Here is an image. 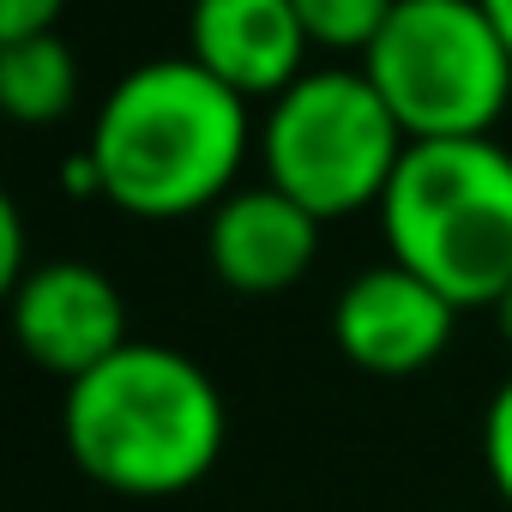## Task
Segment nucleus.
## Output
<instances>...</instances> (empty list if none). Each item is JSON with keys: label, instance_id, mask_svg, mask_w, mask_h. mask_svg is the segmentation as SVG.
I'll use <instances>...</instances> for the list:
<instances>
[{"label": "nucleus", "instance_id": "nucleus-1", "mask_svg": "<svg viewBox=\"0 0 512 512\" xmlns=\"http://www.w3.org/2000/svg\"><path fill=\"white\" fill-rule=\"evenodd\" d=\"M97 193L145 223L217 211L247 157V97L217 85L193 55L121 73L85 145Z\"/></svg>", "mask_w": 512, "mask_h": 512}, {"label": "nucleus", "instance_id": "nucleus-2", "mask_svg": "<svg viewBox=\"0 0 512 512\" xmlns=\"http://www.w3.org/2000/svg\"><path fill=\"white\" fill-rule=\"evenodd\" d=\"M61 434L97 488L163 500L205 482L223 458V398L193 356L127 344L67 386Z\"/></svg>", "mask_w": 512, "mask_h": 512}, {"label": "nucleus", "instance_id": "nucleus-3", "mask_svg": "<svg viewBox=\"0 0 512 512\" xmlns=\"http://www.w3.org/2000/svg\"><path fill=\"white\" fill-rule=\"evenodd\" d=\"M386 253L458 314L512 290V151L488 139H422L380 199Z\"/></svg>", "mask_w": 512, "mask_h": 512}, {"label": "nucleus", "instance_id": "nucleus-4", "mask_svg": "<svg viewBox=\"0 0 512 512\" xmlns=\"http://www.w3.org/2000/svg\"><path fill=\"white\" fill-rule=\"evenodd\" d=\"M404 139H488L512 103V49L482 0H398L362 55Z\"/></svg>", "mask_w": 512, "mask_h": 512}, {"label": "nucleus", "instance_id": "nucleus-5", "mask_svg": "<svg viewBox=\"0 0 512 512\" xmlns=\"http://www.w3.org/2000/svg\"><path fill=\"white\" fill-rule=\"evenodd\" d=\"M404 151L410 139L362 67L302 73L284 97H272L260 121L266 181L308 205L320 223L356 217L368 205L380 211Z\"/></svg>", "mask_w": 512, "mask_h": 512}, {"label": "nucleus", "instance_id": "nucleus-6", "mask_svg": "<svg viewBox=\"0 0 512 512\" xmlns=\"http://www.w3.org/2000/svg\"><path fill=\"white\" fill-rule=\"evenodd\" d=\"M452 326H458V308L398 260L356 272L332 302L338 350L380 380H410L434 368L452 344Z\"/></svg>", "mask_w": 512, "mask_h": 512}, {"label": "nucleus", "instance_id": "nucleus-7", "mask_svg": "<svg viewBox=\"0 0 512 512\" xmlns=\"http://www.w3.org/2000/svg\"><path fill=\"white\" fill-rule=\"evenodd\" d=\"M7 296H13V338H19V350L43 374H61L67 386L133 344L121 290L85 260H43Z\"/></svg>", "mask_w": 512, "mask_h": 512}, {"label": "nucleus", "instance_id": "nucleus-8", "mask_svg": "<svg viewBox=\"0 0 512 512\" xmlns=\"http://www.w3.org/2000/svg\"><path fill=\"white\" fill-rule=\"evenodd\" d=\"M320 253V217L272 181L235 187L205 223V260L235 296H278L308 278Z\"/></svg>", "mask_w": 512, "mask_h": 512}, {"label": "nucleus", "instance_id": "nucleus-9", "mask_svg": "<svg viewBox=\"0 0 512 512\" xmlns=\"http://www.w3.org/2000/svg\"><path fill=\"white\" fill-rule=\"evenodd\" d=\"M187 55L235 97H284L302 79L308 31L296 0H187Z\"/></svg>", "mask_w": 512, "mask_h": 512}, {"label": "nucleus", "instance_id": "nucleus-10", "mask_svg": "<svg viewBox=\"0 0 512 512\" xmlns=\"http://www.w3.org/2000/svg\"><path fill=\"white\" fill-rule=\"evenodd\" d=\"M0 103H7V115L19 127L61 121L79 103V61H73V49L55 31L0 43Z\"/></svg>", "mask_w": 512, "mask_h": 512}, {"label": "nucleus", "instance_id": "nucleus-11", "mask_svg": "<svg viewBox=\"0 0 512 512\" xmlns=\"http://www.w3.org/2000/svg\"><path fill=\"white\" fill-rule=\"evenodd\" d=\"M398 0H296V19L308 31L314 49H332V55H368L374 37L386 31Z\"/></svg>", "mask_w": 512, "mask_h": 512}, {"label": "nucleus", "instance_id": "nucleus-12", "mask_svg": "<svg viewBox=\"0 0 512 512\" xmlns=\"http://www.w3.org/2000/svg\"><path fill=\"white\" fill-rule=\"evenodd\" d=\"M482 464H488L494 494L512 506V374L494 386V398L482 410Z\"/></svg>", "mask_w": 512, "mask_h": 512}, {"label": "nucleus", "instance_id": "nucleus-13", "mask_svg": "<svg viewBox=\"0 0 512 512\" xmlns=\"http://www.w3.org/2000/svg\"><path fill=\"white\" fill-rule=\"evenodd\" d=\"M67 0H0V43H13V37H43L55 31Z\"/></svg>", "mask_w": 512, "mask_h": 512}, {"label": "nucleus", "instance_id": "nucleus-14", "mask_svg": "<svg viewBox=\"0 0 512 512\" xmlns=\"http://www.w3.org/2000/svg\"><path fill=\"white\" fill-rule=\"evenodd\" d=\"M31 272V260H25V217H19V205H0V284H19Z\"/></svg>", "mask_w": 512, "mask_h": 512}, {"label": "nucleus", "instance_id": "nucleus-15", "mask_svg": "<svg viewBox=\"0 0 512 512\" xmlns=\"http://www.w3.org/2000/svg\"><path fill=\"white\" fill-rule=\"evenodd\" d=\"M488 7V19H494V31L506 37V49H512V0H482Z\"/></svg>", "mask_w": 512, "mask_h": 512}, {"label": "nucleus", "instance_id": "nucleus-16", "mask_svg": "<svg viewBox=\"0 0 512 512\" xmlns=\"http://www.w3.org/2000/svg\"><path fill=\"white\" fill-rule=\"evenodd\" d=\"M494 320H500V332H506V344H512V290L494 302Z\"/></svg>", "mask_w": 512, "mask_h": 512}]
</instances>
